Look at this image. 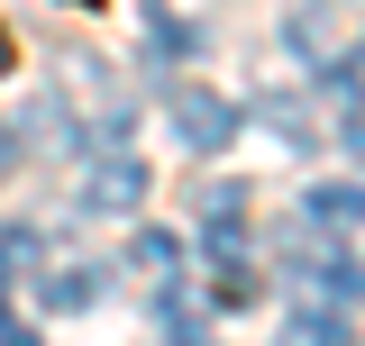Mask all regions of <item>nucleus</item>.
<instances>
[{"label": "nucleus", "instance_id": "9b49d317", "mask_svg": "<svg viewBox=\"0 0 365 346\" xmlns=\"http://www.w3.org/2000/svg\"><path fill=\"white\" fill-rule=\"evenodd\" d=\"M28 337V328H19V319H9V301H0V346H19Z\"/></svg>", "mask_w": 365, "mask_h": 346}, {"label": "nucleus", "instance_id": "6e6552de", "mask_svg": "<svg viewBox=\"0 0 365 346\" xmlns=\"http://www.w3.org/2000/svg\"><path fill=\"white\" fill-rule=\"evenodd\" d=\"M155 328H174V337H201V301H192V292H165V301H155Z\"/></svg>", "mask_w": 365, "mask_h": 346}, {"label": "nucleus", "instance_id": "9d476101", "mask_svg": "<svg viewBox=\"0 0 365 346\" xmlns=\"http://www.w3.org/2000/svg\"><path fill=\"white\" fill-rule=\"evenodd\" d=\"M9 73H19V37L0 28V83H9Z\"/></svg>", "mask_w": 365, "mask_h": 346}, {"label": "nucleus", "instance_id": "f257e3e1", "mask_svg": "<svg viewBox=\"0 0 365 346\" xmlns=\"http://www.w3.org/2000/svg\"><path fill=\"white\" fill-rule=\"evenodd\" d=\"M174 137L192 155H220L228 137H237V110H228L220 91H174Z\"/></svg>", "mask_w": 365, "mask_h": 346}, {"label": "nucleus", "instance_id": "7ed1b4c3", "mask_svg": "<svg viewBox=\"0 0 365 346\" xmlns=\"http://www.w3.org/2000/svg\"><path fill=\"white\" fill-rule=\"evenodd\" d=\"M311 283H319V292H329V301H356V292H365V273H356V264H347V256H338V246H329V256L311 264Z\"/></svg>", "mask_w": 365, "mask_h": 346}, {"label": "nucleus", "instance_id": "f03ea898", "mask_svg": "<svg viewBox=\"0 0 365 346\" xmlns=\"http://www.w3.org/2000/svg\"><path fill=\"white\" fill-rule=\"evenodd\" d=\"M83 201H91V210H137V201H146V164H137L128 146H119V155H101Z\"/></svg>", "mask_w": 365, "mask_h": 346}, {"label": "nucleus", "instance_id": "39448f33", "mask_svg": "<svg viewBox=\"0 0 365 346\" xmlns=\"http://www.w3.org/2000/svg\"><path fill=\"white\" fill-rule=\"evenodd\" d=\"M292 337L302 346H338L347 337V310H292Z\"/></svg>", "mask_w": 365, "mask_h": 346}, {"label": "nucleus", "instance_id": "1a4fd4ad", "mask_svg": "<svg viewBox=\"0 0 365 346\" xmlns=\"http://www.w3.org/2000/svg\"><path fill=\"white\" fill-rule=\"evenodd\" d=\"M146 28H155V55H182L192 28H174V9H146Z\"/></svg>", "mask_w": 365, "mask_h": 346}, {"label": "nucleus", "instance_id": "0eeeda50", "mask_svg": "<svg viewBox=\"0 0 365 346\" xmlns=\"http://www.w3.org/2000/svg\"><path fill=\"white\" fill-rule=\"evenodd\" d=\"M37 228H0V283H19V273H37Z\"/></svg>", "mask_w": 365, "mask_h": 346}, {"label": "nucleus", "instance_id": "f8f14e48", "mask_svg": "<svg viewBox=\"0 0 365 346\" xmlns=\"http://www.w3.org/2000/svg\"><path fill=\"white\" fill-rule=\"evenodd\" d=\"M0 164H9V137H0Z\"/></svg>", "mask_w": 365, "mask_h": 346}, {"label": "nucleus", "instance_id": "423d86ee", "mask_svg": "<svg viewBox=\"0 0 365 346\" xmlns=\"http://www.w3.org/2000/svg\"><path fill=\"white\" fill-rule=\"evenodd\" d=\"M174 256H182V237H174V228H137V246H128V264H146V273H165Z\"/></svg>", "mask_w": 365, "mask_h": 346}, {"label": "nucleus", "instance_id": "20e7f679", "mask_svg": "<svg viewBox=\"0 0 365 346\" xmlns=\"http://www.w3.org/2000/svg\"><path fill=\"white\" fill-rule=\"evenodd\" d=\"M311 219H338V228H347V219H365V192H356V182H319V192H311Z\"/></svg>", "mask_w": 365, "mask_h": 346}]
</instances>
